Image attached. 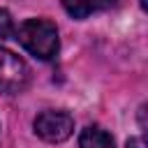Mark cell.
Wrapping results in <instances>:
<instances>
[{
  "label": "cell",
  "instance_id": "1",
  "mask_svg": "<svg viewBox=\"0 0 148 148\" xmlns=\"http://www.w3.org/2000/svg\"><path fill=\"white\" fill-rule=\"evenodd\" d=\"M16 39L21 42V46L28 53H32L39 60L56 58V53L60 49L58 28L49 18H28V21H23L16 30Z\"/></svg>",
  "mask_w": 148,
  "mask_h": 148
},
{
  "label": "cell",
  "instance_id": "2",
  "mask_svg": "<svg viewBox=\"0 0 148 148\" xmlns=\"http://www.w3.org/2000/svg\"><path fill=\"white\" fill-rule=\"evenodd\" d=\"M30 81V69L23 58L0 46V92L16 95Z\"/></svg>",
  "mask_w": 148,
  "mask_h": 148
},
{
  "label": "cell",
  "instance_id": "3",
  "mask_svg": "<svg viewBox=\"0 0 148 148\" xmlns=\"http://www.w3.org/2000/svg\"><path fill=\"white\" fill-rule=\"evenodd\" d=\"M74 132V118L65 111H42L35 118V134L49 143H60Z\"/></svg>",
  "mask_w": 148,
  "mask_h": 148
},
{
  "label": "cell",
  "instance_id": "4",
  "mask_svg": "<svg viewBox=\"0 0 148 148\" xmlns=\"http://www.w3.org/2000/svg\"><path fill=\"white\" fill-rule=\"evenodd\" d=\"M116 5L118 0H62V7L72 18H88L90 14L111 9Z\"/></svg>",
  "mask_w": 148,
  "mask_h": 148
},
{
  "label": "cell",
  "instance_id": "5",
  "mask_svg": "<svg viewBox=\"0 0 148 148\" xmlns=\"http://www.w3.org/2000/svg\"><path fill=\"white\" fill-rule=\"evenodd\" d=\"M79 148H116V143L106 130L97 125H88L79 136Z\"/></svg>",
  "mask_w": 148,
  "mask_h": 148
},
{
  "label": "cell",
  "instance_id": "6",
  "mask_svg": "<svg viewBox=\"0 0 148 148\" xmlns=\"http://www.w3.org/2000/svg\"><path fill=\"white\" fill-rule=\"evenodd\" d=\"M14 32H16V28H14L12 14L7 9H0V39H9Z\"/></svg>",
  "mask_w": 148,
  "mask_h": 148
},
{
  "label": "cell",
  "instance_id": "7",
  "mask_svg": "<svg viewBox=\"0 0 148 148\" xmlns=\"http://www.w3.org/2000/svg\"><path fill=\"white\" fill-rule=\"evenodd\" d=\"M125 148H146V141L141 136H132V139H127Z\"/></svg>",
  "mask_w": 148,
  "mask_h": 148
},
{
  "label": "cell",
  "instance_id": "8",
  "mask_svg": "<svg viewBox=\"0 0 148 148\" xmlns=\"http://www.w3.org/2000/svg\"><path fill=\"white\" fill-rule=\"evenodd\" d=\"M139 5H141V9H146V0H139Z\"/></svg>",
  "mask_w": 148,
  "mask_h": 148
}]
</instances>
